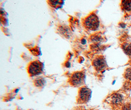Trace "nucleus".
Here are the masks:
<instances>
[{
  "label": "nucleus",
  "instance_id": "9d476101",
  "mask_svg": "<svg viewBox=\"0 0 131 110\" xmlns=\"http://www.w3.org/2000/svg\"><path fill=\"white\" fill-rule=\"evenodd\" d=\"M122 48L124 52L128 56L131 57V43H125L122 45Z\"/></svg>",
  "mask_w": 131,
  "mask_h": 110
},
{
  "label": "nucleus",
  "instance_id": "423d86ee",
  "mask_svg": "<svg viewBox=\"0 0 131 110\" xmlns=\"http://www.w3.org/2000/svg\"><path fill=\"white\" fill-rule=\"evenodd\" d=\"M123 101V97L119 94H115L112 96L111 98V102L115 105H119Z\"/></svg>",
  "mask_w": 131,
  "mask_h": 110
},
{
  "label": "nucleus",
  "instance_id": "6e6552de",
  "mask_svg": "<svg viewBox=\"0 0 131 110\" xmlns=\"http://www.w3.org/2000/svg\"><path fill=\"white\" fill-rule=\"evenodd\" d=\"M48 3L51 6L56 8H62L64 5V1L63 0H48Z\"/></svg>",
  "mask_w": 131,
  "mask_h": 110
},
{
  "label": "nucleus",
  "instance_id": "f03ea898",
  "mask_svg": "<svg viewBox=\"0 0 131 110\" xmlns=\"http://www.w3.org/2000/svg\"><path fill=\"white\" fill-rule=\"evenodd\" d=\"M85 78L84 72L82 71L76 72L71 75L68 82L73 87H81L85 83Z\"/></svg>",
  "mask_w": 131,
  "mask_h": 110
},
{
  "label": "nucleus",
  "instance_id": "f257e3e1",
  "mask_svg": "<svg viewBox=\"0 0 131 110\" xmlns=\"http://www.w3.org/2000/svg\"><path fill=\"white\" fill-rule=\"evenodd\" d=\"M82 24L86 29L96 31L100 27L99 18L96 13L92 12L82 20Z\"/></svg>",
  "mask_w": 131,
  "mask_h": 110
},
{
  "label": "nucleus",
  "instance_id": "39448f33",
  "mask_svg": "<svg viewBox=\"0 0 131 110\" xmlns=\"http://www.w3.org/2000/svg\"><path fill=\"white\" fill-rule=\"evenodd\" d=\"M92 65L97 71H102L107 67V64L105 57L102 55L96 56L92 61Z\"/></svg>",
  "mask_w": 131,
  "mask_h": 110
},
{
  "label": "nucleus",
  "instance_id": "f8f14e48",
  "mask_svg": "<svg viewBox=\"0 0 131 110\" xmlns=\"http://www.w3.org/2000/svg\"><path fill=\"white\" fill-rule=\"evenodd\" d=\"M124 77L126 79L131 81V68H128L126 70L124 73Z\"/></svg>",
  "mask_w": 131,
  "mask_h": 110
},
{
  "label": "nucleus",
  "instance_id": "20e7f679",
  "mask_svg": "<svg viewBox=\"0 0 131 110\" xmlns=\"http://www.w3.org/2000/svg\"><path fill=\"white\" fill-rule=\"evenodd\" d=\"M92 91L86 86H82L80 88L77 98L79 104H85L87 103L91 97Z\"/></svg>",
  "mask_w": 131,
  "mask_h": 110
},
{
  "label": "nucleus",
  "instance_id": "ddd939ff",
  "mask_svg": "<svg viewBox=\"0 0 131 110\" xmlns=\"http://www.w3.org/2000/svg\"><path fill=\"white\" fill-rule=\"evenodd\" d=\"M122 110H131V105L129 104H126L123 105Z\"/></svg>",
  "mask_w": 131,
  "mask_h": 110
},
{
  "label": "nucleus",
  "instance_id": "9b49d317",
  "mask_svg": "<svg viewBox=\"0 0 131 110\" xmlns=\"http://www.w3.org/2000/svg\"><path fill=\"white\" fill-rule=\"evenodd\" d=\"M34 84L37 87H42L46 83V80L42 77H39L36 78L34 80Z\"/></svg>",
  "mask_w": 131,
  "mask_h": 110
},
{
  "label": "nucleus",
  "instance_id": "1a4fd4ad",
  "mask_svg": "<svg viewBox=\"0 0 131 110\" xmlns=\"http://www.w3.org/2000/svg\"><path fill=\"white\" fill-rule=\"evenodd\" d=\"M91 40L93 42L96 43V44H98L100 42H103L104 37L101 34H95L94 35H92V36L91 37Z\"/></svg>",
  "mask_w": 131,
  "mask_h": 110
},
{
  "label": "nucleus",
  "instance_id": "7ed1b4c3",
  "mask_svg": "<svg viewBox=\"0 0 131 110\" xmlns=\"http://www.w3.org/2000/svg\"><path fill=\"white\" fill-rule=\"evenodd\" d=\"M44 64L39 60L31 62L28 66V72L31 76L40 74L43 72Z\"/></svg>",
  "mask_w": 131,
  "mask_h": 110
},
{
  "label": "nucleus",
  "instance_id": "0eeeda50",
  "mask_svg": "<svg viewBox=\"0 0 131 110\" xmlns=\"http://www.w3.org/2000/svg\"><path fill=\"white\" fill-rule=\"evenodd\" d=\"M121 7L126 12H131V0H123L121 2Z\"/></svg>",
  "mask_w": 131,
  "mask_h": 110
}]
</instances>
